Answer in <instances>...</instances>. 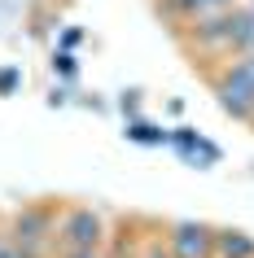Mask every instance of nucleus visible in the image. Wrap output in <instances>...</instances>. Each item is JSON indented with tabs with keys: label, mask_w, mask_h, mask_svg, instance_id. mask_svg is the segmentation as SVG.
<instances>
[{
	"label": "nucleus",
	"mask_w": 254,
	"mask_h": 258,
	"mask_svg": "<svg viewBox=\"0 0 254 258\" xmlns=\"http://www.w3.org/2000/svg\"><path fill=\"white\" fill-rule=\"evenodd\" d=\"M180 40L188 44L193 57H206V61H219L224 66L228 57L241 53V5L193 18L188 27H180Z\"/></svg>",
	"instance_id": "obj_1"
},
{
	"label": "nucleus",
	"mask_w": 254,
	"mask_h": 258,
	"mask_svg": "<svg viewBox=\"0 0 254 258\" xmlns=\"http://www.w3.org/2000/svg\"><path fill=\"white\" fill-rule=\"evenodd\" d=\"M211 92L228 118L250 122L254 114V53H237L211 70Z\"/></svg>",
	"instance_id": "obj_2"
},
{
	"label": "nucleus",
	"mask_w": 254,
	"mask_h": 258,
	"mask_svg": "<svg viewBox=\"0 0 254 258\" xmlns=\"http://www.w3.org/2000/svg\"><path fill=\"white\" fill-rule=\"evenodd\" d=\"M57 223H62V215H57V206H22V210H14L9 215V236H14L27 254L35 258H48L57 249Z\"/></svg>",
	"instance_id": "obj_3"
},
{
	"label": "nucleus",
	"mask_w": 254,
	"mask_h": 258,
	"mask_svg": "<svg viewBox=\"0 0 254 258\" xmlns=\"http://www.w3.org/2000/svg\"><path fill=\"white\" fill-rule=\"evenodd\" d=\"M106 236H110V228L92 206L62 210V223H57V245L62 249H106Z\"/></svg>",
	"instance_id": "obj_4"
},
{
	"label": "nucleus",
	"mask_w": 254,
	"mask_h": 258,
	"mask_svg": "<svg viewBox=\"0 0 254 258\" xmlns=\"http://www.w3.org/2000/svg\"><path fill=\"white\" fill-rule=\"evenodd\" d=\"M167 249L175 258H215V228L197 223V219H175L167 223Z\"/></svg>",
	"instance_id": "obj_5"
},
{
	"label": "nucleus",
	"mask_w": 254,
	"mask_h": 258,
	"mask_svg": "<svg viewBox=\"0 0 254 258\" xmlns=\"http://www.w3.org/2000/svg\"><path fill=\"white\" fill-rule=\"evenodd\" d=\"M167 149H175V158L180 162H188V166H197V171H211V166H219V145L215 140H206L197 132V127H175L171 132V140H167Z\"/></svg>",
	"instance_id": "obj_6"
},
{
	"label": "nucleus",
	"mask_w": 254,
	"mask_h": 258,
	"mask_svg": "<svg viewBox=\"0 0 254 258\" xmlns=\"http://www.w3.org/2000/svg\"><path fill=\"white\" fill-rule=\"evenodd\" d=\"M123 136L132 140V145H145V149H162V145L171 140V132H167L162 122H149V118H140V114H132V118L123 122Z\"/></svg>",
	"instance_id": "obj_7"
},
{
	"label": "nucleus",
	"mask_w": 254,
	"mask_h": 258,
	"mask_svg": "<svg viewBox=\"0 0 254 258\" xmlns=\"http://www.w3.org/2000/svg\"><path fill=\"white\" fill-rule=\"evenodd\" d=\"M215 258H254V236L241 228H215Z\"/></svg>",
	"instance_id": "obj_8"
},
{
	"label": "nucleus",
	"mask_w": 254,
	"mask_h": 258,
	"mask_svg": "<svg viewBox=\"0 0 254 258\" xmlns=\"http://www.w3.org/2000/svg\"><path fill=\"white\" fill-rule=\"evenodd\" d=\"M158 9L167 18L175 22V31L180 27H188L193 18H201V14H215V0H158Z\"/></svg>",
	"instance_id": "obj_9"
},
{
	"label": "nucleus",
	"mask_w": 254,
	"mask_h": 258,
	"mask_svg": "<svg viewBox=\"0 0 254 258\" xmlns=\"http://www.w3.org/2000/svg\"><path fill=\"white\" fill-rule=\"evenodd\" d=\"M48 66H53L57 79H75V75H79V61H75L70 48H53V61H48Z\"/></svg>",
	"instance_id": "obj_10"
},
{
	"label": "nucleus",
	"mask_w": 254,
	"mask_h": 258,
	"mask_svg": "<svg viewBox=\"0 0 254 258\" xmlns=\"http://www.w3.org/2000/svg\"><path fill=\"white\" fill-rule=\"evenodd\" d=\"M18 88H22V70H18V66H5V70H0V96L18 92Z\"/></svg>",
	"instance_id": "obj_11"
},
{
	"label": "nucleus",
	"mask_w": 254,
	"mask_h": 258,
	"mask_svg": "<svg viewBox=\"0 0 254 258\" xmlns=\"http://www.w3.org/2000/svg\"><path fill=\"white\" fill-rule=\"evenodd\" d=\"M0 258H35V254H27V249H22L9 232H0Z\"/></svg>",
	"instance_id": "obj_12"
},
{
	"label": "nucleus",
	"mask_w": 254,
	"mask_h": 258,
	"mask_svg": "<svg viewBox=\"0 0 254 258\" xmlns=\"http://www.w3.org/2000/svg\"><path fill=\"white\" fill-rule=\"evenodd\" d=\"M79 44H83V31H79V27H62V35H57V48H70V53H75Z\"/></svg>",
	"instance_id": "obj_13"
},
{
	"label": "nucleus",
	"mask_w": 254,
	"mask_h": 258,
	"mask_svg": "<svg viewBox=\"0 0 254 258\" xmlns=\"http://www.w3.org/2000/svg\"><path fill=\"white\" fill-rule=\"evenodd\" d=\"M119 109H123V118L140 114V92H136V88H132V92H123V96H119Z\"/></svg>",
	"instance_id": "obj_14"
},
{
	"label": "nucleus",
	"mask_w": 254,
	"mask_h": 258,
	"mask_svg": "<svg viewBox=\"0 0 254 258\" xmlns=\"http://www.w3.org/2000/svg\"><path fill=\"white\" fill-rule=\"evenodd\" d=\"M140 258H175V254L167 249V241H145V249H140Z\"/></svg>",
	"instance_id": "obj_15"
},
{
	"label": "nucleus",
	"mask_w": 254,
	"mask_h": 258,
	"mask_svg": "<svg viewBox=\"0 0 254 258\" xmlns=\"http://www.w3.org/2000/svg\"><path fill=\"white\" fill-rule=\"evenodd\" d=\"M62 258H106L101 249H62Z\"/></svg>",
	"instance_id": "obj_16"
},
{
	"label": "nucleus",
	"mask_w": 254,
	"mask_h": 258,
	"mask_svg": "<svg viewBox=\"0 0 254 258\" xmlns=\"http://www.w3.org/2000/svg\"><path fill=\"white\" fill-rule=\"evenodd\" d=\"M66 101H70L66 88H53V92H48V105H66Z\"/></svg>",
	"instance_id": "obj_17"
},
{
	"label": "nucleus",
	"mask_w": 254,
	"mask_h": 258,
	"mask_svg": "<svg viewBox=\"0 0 254 258\" xmlns=\"http://www.w3.org/2000/svg\"><path fill=\"white\" fill-rule=\"evenodd\" d=\"M250 127H254V114H250Z\"/></svg>",
	"instance_id": "obj_18"
}]
</instances>
